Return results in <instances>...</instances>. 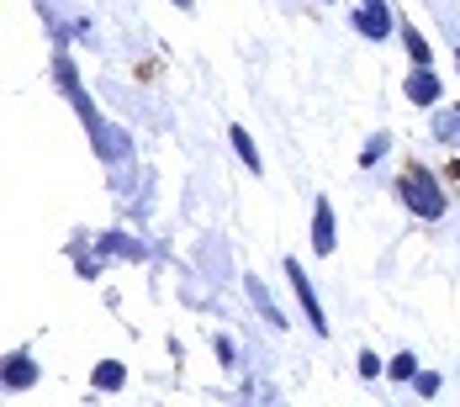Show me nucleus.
Listing matches in <instances>:
<instances>
[{
	"label": "nucleus",
	"instance_id": "4",
	"mask_svg": "<svg viewBox=\"0 0 460 407\" xmlns=\"http://www.w3.org/2000/svg\"><path fill=\"white\" fill-rule=\"evenodd\" d=\"M95 381H101V386H117V381H122V370H117V365H101V370H95Z\"/></svg>",
	"mask_w": 460,
	"mask_h": 407
},
{
	"label": "nucleus",
	"instance_id": "6",
	"mask_svg": "<svg viewBox=\"0 0 460 407\" xmlns=\"http://www.w3.org/2000/svg\"><path fill=\"white\" fill-rule=\"evenodd\" d=\"M175 5H190V0H175Z\"/></svg>",
	"mask_w": 460,
	"mask_h": 407
},
{
	"label": "nucleus",
	"instance_id": "1",
	"mask_svg": "<svg viewBox=\"0 0 460 407\" xmlns=\"http://www.w3.org/2000/svg\"><path fill=\"white\" fill-rule=\"evenodd\" d=\"M328 227H333V217H328V201H318V212H313V243H318V254H328V249H333Z\"/></svg>",
	"mask_w": 460,
	"mask_h": 407
},
{
	"label": "nucleus",
	"instance_id": "3",
	"mask_svg": "<svg viewBox=\"0 0 460 407\" xmlns=\"http://www.w3.org/2000/svg\"><path fill=\"white\" fill-rule=\"evenodd\" d=\"M233 148L243 154V164H249V170H260V154H254V143H249V133H243V128H233Z\"/></svg>",
	"mask_w": 460,
	"mask_h": 407
},
{
	"label": "nucleus",
	"instance_id": "5",
	"mask_svg": "<svg viewBox=\"0 0 460 407\" xmlns=\"http://www.w3.org/2000/svg\"><path fill=\"white\" fill-rule=\"evenodd\" d=\"M392 376H413V355H397L392 360Z\"/></svg>",
	"mask_w": 460,
	"mask_h": 407
},
{
	"label": "nucleus",
	"instance_id": "2",
	"mask_svg": "<svg viewBox=\"0 0 460 407\" xmlns=\"http://www.w3.org/2000/svg\"><path fill=\"white\" fill-rule=\"evenodd\" d=\"M11 370H5V381H11V386H27V381H32V360H27V355H11Z\"/></svg>",
	"mask_w": 460,
	"mask_h": 407
}]
</instances>
